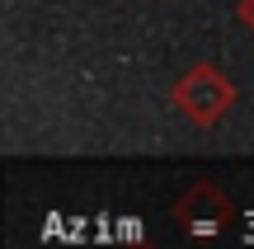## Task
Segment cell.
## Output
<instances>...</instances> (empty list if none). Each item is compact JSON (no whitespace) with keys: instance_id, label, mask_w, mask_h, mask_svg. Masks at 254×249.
Here are the masks:
<instances>
[{"instance_id":"cell-1","label":"cell","mask_w":254,"mask_h":249,"mask_svg":"<svg viewBox=\"0 0 254 249\" xmlns=\"http://www.w3.org/2000/svg\"><path fill=\"white\" fill-rule=\"evenodd\" d=\"M118 240H127V245H136V240H141V221H136V216H123V221H118Z\"/></svg>"},{"instance_id":"cell-2","label":"cell","mask_w":254,"mask_h":249,"mask_svg":"<svg viewBox=\"0 0 254 249\" xmlns=\"http://www.w3.org/2000/svg\"><path fill=\"white\" fill-rule=\"evenodd\" d=\"M94 231H99V235H94L99 245H113V221H109V212H99V216H94Z\"/></svg>"},{"instance_id":"cell-3","label":"cell","mask_w":254,"mask_h":249,"mask_svg":"<svg viewBox=\"0 0 254 249\" xmlns=\"http://www.w3.org/2000/svg\"><path fill=\"white\" fill-rule=\"evenodd\" d=\"M66 231H71L66 240H71V245H80V240H85V216H71V221H66Z\"/></svg>"},{"instance_id":"cell-4","label":"cell","mask_w":254,"mask_h":249,"mask_svg":"<svg viewBox=\"0 0 254 249\" xmlns=\"http://www.w3.org/2000/svg\"><path fill=\"white\" fill-rule=\"evenodd\" d=\"M62 226H66V221H62V216L52 212V216H47V221H43V240H57V231H62Z\"/></svg>"}]
</instances>
